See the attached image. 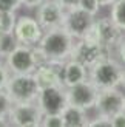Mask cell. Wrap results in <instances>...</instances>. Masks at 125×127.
I'll use <instances>...</instances> for the list:
<instances>
[{"label":"cell","mask_w":125,"mask_h":127,"mask_svg":"<svg viewBox=\"0 0 125 127\" xmlns=\"http://www.w3.org/2000/svg\"><path fill=\"white\" fill-rule=\"evenodd\" d=\"M111 19L125 33V0H117L111 5Z\"/></svg>","instance_id":"cell-18"},{"label":"cell","mask_w":125,"mask_h":127,"mask_svg":"<svg viewBox=\"0 0 125 127\" xmlns=\"http://www.w3.org/2000/svg\"><path fill=\"white\" fill-rule=\"evenodd\" d=\"M62 118H63L65 127H85L88 126V116H86V110L80 109V107L68 104L65 110L62 112Z\"/></svg>","instance_id":"cell-16"},{"label":"cell","mask_w":125,"mask_h":127,"mask_svg":"<svg viewBox=\"0 0 125 127\" xmlns=\"http://www.w3.org/2000/svg\"><path fill=\"white\" fill-rule=\"evenodd\" d=\"M121 85L125 87V68H124V74H122V82H121Z\"/></svg>","instance_id":"cell-32"},{"label":"cell","mask_w":125,"mask_h":127,"mask_svg":"<svg viewBox=\"0 0 125 127\" xmlns=\"http://www.w3.org/2000/svg\"><path fill=\"white\" fill-rule=\"evenodd\" d=\"M94 33L97 40L104 43L105 47H108L110 50L116 48L119 45L121 39L124 37V31L117 27V25L113 22V19H108V17H101V19H96L94 20Z\"/></svg>","instance_id":"cell-13"},{"label":"cell","mask_w":125,"mask_h":127,"mask_svg":"<svg viewBox=\"0 0 125 127\" xmlns=\"http://www.w3.org/2000/svg\"><path fill=\"white\" fill-rule=\"evenodd\" d=\"M74 40L76 39L63 27H57L46 30L37 45L45 51L49 62H66L71 56Z\"/></svg>","instance_id":"cell-1"},{"label":"cell","mask_w":125,"mask_h":127,"mask_svg":"<svg viewBox=\"0 0 125 127\" xmlns=\"http://www.w3.org/2000/svg\"><path fill=\"white\" fill-rule=\"evenodd\" d=\"M43 28L40 23L37 22V19H33L29 16H22L17 19L16 28H14V36L19 43L28 47H34L40 42L43 36Z\"/></svg>","instance_id":"cell-10"},{"label":"cell","mask_w":125,"mask_h":127,"mask_svg":"<svg viewBox=\"0 0 125 127\" xmlns=\"http://www.w3.org/2000/svg\"><path fill=\"white\" fill-rule=\"evenodd\" d=\"M111 119V127H125V110L114 115Z\"/></svg>","instance_id":"cell-26"},{"label":"cell","mask_w":125,"mask_h":127,"mask_svg":"<svg viewBox=\"0 0 125 127\" xmlns=\"http://www.w3.org/2000/svg\"><path fill=\"white\" fill-rule=\"evenodd\" d=\"M114 2H117V0H99V3H101V6H111Z\"/></svg>","instance_id":"cell-31"},{"label":"cell","mask_w":125,"mask_h":127,"mask_svg":"<svg viewBox=\"0 0 125 127\" xmlns=\"http://www.w3.org/2000/svg\"><path fill=\"white\" fill-rule=\"evenodd\" d=\"M8 126H11L9 118L8 116H0V127H8Z\"/></svg>","instance_id":"cell-30"},{"label":"cell","mask_w":125,"mask_h":127,"mask_svg":"<svg viewBox=\"0 0 125 127\" xmlns=\"http://www.w3.org/2000/svg\"><path fill=\"white\" fill-rule=\"evenodd\" d=\"M5 59L11 73H34L37 68L33 58V47L28 45L17 43V47Z\"/></svg>","instance_id":"cell-11"},{"label":"cell","mask_w":125,"mask_h":127,"mask_svg":"<svg viewBox=\"0 0 125 127\" xmlns=\"http://www.w3.org/2000/svg\"><path fill=\"white\" fill-rule=\"evenodd\" d=\"M22 5V0H0V11L16 12Z\"/></svg>","instance_id":"cell-23"},{"label":"cell","mask_w":125,"mask_h":127,"mask_svg":"<svg viewBox=\"0 0 125 127\" xmlns=\"http://www.w3.org/2000/svg\"><path fill=\"white\" fill-rule=\"evenodd\" d=\"M56 2H59L65 9H68V8H73V6H77L79 0H56Z\"/></svg>","instance_id":"cell-29"},{"label":"cell","mask_w":125,"mask_h":127,"mask_svg":"<svg viewBox=\"0 0 125 127\" xmlns=\"http://www.w3.org/2000/svg\"><path fill=\"white\" fill-rule=\"evenodd\" d=\"M17 43L14 33H0V58H6L17 47Z\"/></svg>","instance_id":"cell-17"},{"label":"cell","mask_w":125,"mask_h":127,"mask_svg":"<svg viewBox=\"0 0 125 127\" xmlns=\"http://www.w3.org/2000/svg\"><path fill=\"white\" fill-rule=\"evenodd\" d=\"M5 90L12 102H33L37 101L40 88L33 73H11Z\"/></svg>","instance_id":"cell-3"},{"label":"cell","mask_w":125,"mask_h":127,"mask_svg":"<svg viewBox=\"0 0 125 127\" xmlns=\"http://www.w3.org/2000/svg\"><path fill=\"white\" fill-rule=\"evenodd\" d=\"M9 123L16 127H40L43 112L40 110L37 101L33 102H16L9 112Z\"/></svg>","instance_id":"cell-5"},{"label":"cell","mask_w":125,"mask_h":127,"mask_svg":"<svg viewBox=\"0 0 125 127\" xmlns=\"http://www.w3.org/2000/svg\"><path fill=\"white\" fill-rule=\"evenodd\" d=\"M66 98H68V104L80 107L83 110H90L96 105V99L99 95V88L93 84L90 79H86L83 82L73 85V87H66Z\"/></svg>","instance_id":"cell-7"},{"label":"cell","mask_w":125,"mask_h":127,"mask_svg":"<svg viewBox=\"0 0 125 127\" xmlns=\"http://www.w3.org/2000/svg\"><path fill=\"white\" fill-rule=\"evenodd\" d=\"M63 17H65V8L56 0H45L37 8V14H36V19L43 28V31L62 27Z\"/></svg>","instance_id":"cell-12"},{"label":"cell","mask_w":125,"mask_h":127,"mask_svg":"<svg viewBox=\"0 0 125 127\" xmlns=\"http://www.w3.org/2000/svg\"><path fill=\"white\" fill-rule=\"evenodd\" d=\"M105 58H111V50L101 42L90 39H76L70 56V59L80 62L88 70Z\"/></svg>","instance_id":"cell-4"},{"label":"cell","mask_w":125,"mask_h":127,"mask_svg":"<svg viewBox=\"0 0 125 127\" xmlns=\"http://www.w3.org/2000/svg\"><path fill=\"white\" fill-rule=\"evenodd\" d=\"M11 76V71L6 64H2L0 62V90H3V88L6 87V84H8V79Z\"/></svg>","instance_id":"cell-25"},{"label":"cell","mask_w":125,"mask_h":127,"mask_svg":"<svg viewBox=\"0 0 125 127\" xmlns=\"http://www.w3.org/2000/svg\"><path fill=\"white\" fill-rule=\"evenodd\" d=\"M88 127H111V119L107 116L97 115V118L88 121Z\"/></svg>","instance_id":"cell-24"},{"label":"cell","mask_w":125,"mask_h":127,"mask_svg":"<svg viewBox=\"0 0 125 127\" xmlns=\"http://www.w3.org/2000/svg\"><path fill=\"white\" fill-rule=\"evenodd\" d=\"M94 16L90 12L83 11L79 6H73V8L65 9V17H63V27L68 33H70L74 39H82L85 34L90 31V28L94 25Z\"/></svg>","instance_id":"cell-6"},{"label":"cell","mask_w":125,"mask_h":127,"mask_svg":"<svg viewBox=\"0 0 125 127\" xmlns=\"http://www.w3.org/2000/svg\"><path fill=\"white\" fill-rule=\"evenodd\" d=\"M94 109L97 110V115L113 118L114 115L125 110V95L117 90V87L99 90Z\"/></svg>","instance_id":"cell-8"},{"label":"cell","mask_w":125,"mask_h":127,"mask_svg":"<svg viewBox=\"0 0 125 127\" xmlns=\"http://www.w3.org/2000/svg\"><path fill=\"white\" fill-rule=\"evenodd\" d=\"M17 23L16 12L0 11V33H14Z\"/></svg>","instance_id":"cell-19"},{"label":"cell","mask_w":125,"mask_h":127,"mask_svg":"<svg viewBox=\"0 0 125 127\" xmlns=\"http://www.w3.org/2000/svg\"><path fill=\"white\" fill-rule=\"evenodd\" d=\"M77 6L82 8L83 11L90 12L91 16H96L99 12V9H101V3H99V0H79Z\"/></svg>","instance_id":"cell-22"},{"label":"cell","mask_w":125,"mask_h":127,"mask_svg":"<svg viewBox=\"0 0 125 127\" xmlns=\"http://www.w3.org/2000/svg\"><path fill=\"white\" fill-rule=\"evenodd\" d=\"M37 104L43 115L48 113H62L68 105V98H66V90L65 87H49L40 90L37 96Z\"/></svg>","instance_id":"cell-9"},{"label":"cell","mask_w":125,"mask_h":127,"mask_svg":"<svg viewBox=\"0 0 125 127\" xmlns=\"http://www.w3.org/2000/svg\"><path fill=\"white\" fill-rule=\"evenodd\" d=\"M88 79V68L74 59H68L62 68V84L63 87H73Z\"/></svg>","instance_id":"cell-15"},{"label":"cell","mask_w":125,"mask_h":127,"mask_svg":"<svg viewBox=\"0 0 125 127\" xmlns=\"http://www.w3.org/2000/svg\"><path fill=\"white\" fill-rule=\"evenodd\" d=\"M43 2L45 0H22V5H25L26 8H39Z\"/></svg>","instance_id":"cell-28"},{"label":"cell","mask_w":125,"mask_h":127,"mask_svg":"<svg viewBox=\"0 0 125 127\" xmlns=\"http://www.w3.org/2000/svg\"><path fill=\"white\" fill-rule=\"evenodd\" d=\"M42 127H65L62 113H48V115H43Z\"/></svg>","instance_id":"cell-20"},{"label":"cell","mask_w":125,"mask_h":127,"mask_svg":"<svg viewBox=\"0 0 125 127\" xmlns=\"http://www.w3.org/2000/svg\"><path fill=\"white\" fill-rule=\"evenodd\" d=\"M65 62H48L40 65L33 73L40 90L49 87H63L62 84V68Z\"/></svg>","instance_id":"cell-14"},{"label":"cell","mask_w":125,"mask_h":127,"mask_svg":"<svg viewBox=\"0 0 125 127\" xmlns=\"http://www.w3.org/2000/svg\"><path fill=\"white\" fill-rule=\"evenodd\" d=\"M12 99L9 98V95L8 92L5 90H0V116H8L9 115V112L12 109Z\"/></svg>","instance_id":"cell-21"},{"label":"cell","mask_w":125,"mask_h":127,"mask_svg":"<svg viewBox=\"0 0 125 127\" xmlns=\"http://www.w3.org/2000/svg\"><path fill=\"white\" fill-rule=\"evenodd\" d=\"M124 68L119 62L113 58H105L99 61L96 65L88 70V79L94 84L99 90L105 88H116L122 82Z\"/></svg>","instance_id":"cell-2"},{"label":"cell","mask_w":125,"mask_h":127,"mask_svg":"<svg viewBox=\"0 0 125 127\" xmlns=\"http://www.w3.org/2000/svg\"><path fill=\"white\" fill-rule=\"evenodd\" d=\"M117 53H119V58H121L122 64L125 65V34H124V37L121 39L119 45H117Z\"/></svg>","instance_id":"cell-27"}]
</instances>
